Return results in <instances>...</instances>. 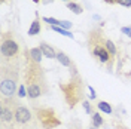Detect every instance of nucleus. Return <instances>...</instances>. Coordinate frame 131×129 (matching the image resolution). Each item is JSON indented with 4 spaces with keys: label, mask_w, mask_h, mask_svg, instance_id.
Instances as JSON below:
<instances>
[{
    "label": "nucleus",
    "mask_w": 131,
    "mask_h": 129,
    "mask_svg": "<svg viewBox=\"0 0 131 129\" xmlns=\"http://www.w3.org/2000/svg\"><path fill=\"white\" fill-rule=\"evenodd\" d=\"M118 5L125 6V8H131V0H119V3H118Z\"/></svg>",
    "instance_id": "6ab92c4d"
},
{
    "label": "nucleus",
    "mask_w": 131,
    "mask_h": 129,
    "mask_svg": "<svg viewBox=\"0 0 131 129\" xmlns=\"http://www.w3.org/2000/svg\"><path fill=\"white\" fill-rule=\"evenodd\" d=\"M34 116H36L37 122L40 123V126L43 129H55L58 126H61V119L55 113L54 108H49V107H36L34 108Z\"/></svg>",
    "instance_id": "39448f33"
},
{
    "label": "nucleus",
    "mask_w": 131,
    "mask_h": 129,
    "mask_svg": "<svg viewBox=\"0 0 131 129\" xmlns=\"http://www.w3.org/2000/svg\"><path fill=\"white\" fill-rule=\"evenodd\" d=\"M19 80V61H9V64L2 62V79H0V92L2 97H12L16 91Z\"/></svg>",
    "instance_id": "f03ea898"
},
{
    "label": "nucleus",
    "mask_w": 131,
    "mask_h": 129,
    "mask_svg": "<svg viewBox=\"0 0 131 129\" xmlns=\"http://www.w3.org/2000/svg\"><path fill=\"white\" fill-rule=\"evenodd\" d=\"M92 126H95V128H100L101 125H103V117H101V114L100 113H92Z\"/></svg>",
    "instance_id": "4468645a"
},
{
    "label": "nucleus",
    "mask_w": 131,
    "mask_h": 129,
    "mask_svg": "<svg viewBox=\"0 0 131 129\" xmlns=\"http://www.w3.org/2000/svg\"><path fill=\"white\" fill-rule=\"evenodd\" d=\"M116 129H128V128H127V126H124V125H118Z\"/></svg>",
    "instance_id": "393cba45"
},
{
    "label": "nucleus",
    "mask_w": 131,
    "mask_h": 129,
    "mask_svg": "<svg viewBox=\"0 0 131 129\" xmlns=\"http://www.w3.org/2000/svg\"><path fill=\"white\" fill-rule=\"evenodd\" d=\"M33 2H34V3H39V2H40V0H33Z\"/></svg>",
    "instance_id": "a878e982"
},
{
    "label": "nucleus",
    "mask_w": 131,
    "mask_h": 129,
    "mask_svg": "<svg viewBox=\"0 0 131 129\" xmlns=\"http://www.w3.org/2000/svg\"><path fill=\"white\" fill-rule=\"evenodd\" d=\"M40 50L42 54L45 55L46 58H51V59H57V52L54 50V48L51 46V45H48L46 42H40Z\"/></svg>",
    "instance_id": "6e6552de"
},
{
    "label": "nucleus",
    "mask_w": 131,
    "mask_h": 129,
    "mask_svg": "<svg viewBox=\"0 0 131 129\" xmlns=\"http://www.w3.org/2000/svg\"><path fill=\"white\" fill-rule=\"evenodd\" d=\"M39 33H40V19H39V16H36L34 21L31 22V25H30V28H28V34L30 36H36Z\"/></svg>",
    "instance_id": "1a4fd4ad"
},
{
    "label": "nucleus",
    "mask_w": 131,
    "mask_h": 129,
    "mask_svg": "<svg viewBox=\"0 0 131 129\" xmlns=\"http://www.w3.org/2000/svg\"><path fill=\"white\" fill-rule=\"evenodd\" d=\"M88 49H90L91 55L97 57L100 62H104L109 67L113 62V57L109 54L106 48V39L103 37L101 30H92L88 36Z\"/></svg>",
    "instance_id": "20e7f679"
},
{
    "label": "nucleus",
    "mask_w": 131,
    "mask_h": 129,
    "mask_svg": "<svg viewBox=\"0 0 131 129\" xmlns=\"http://www.w3.org/2000/svg\"><path fill=\"white\" fill-rule=\"evenodd\" d=\"M67 8L70 9L73 14H76V15H79V14L83 12V9H82L81 5H78V3H74V2H69V3H67Z\"/></svg>",
    "instance_id": "f8f14e48"
},
{
    "label": "nucleus",
    "mask_w": 131,
    "mask_h": 129,
    "mask_svg": "<svg viewBox=\"0 0 131 129\" xmlns=\"http://www.w3.org/2000/svg\"><path fill=\"white\" fill-rule=\"evenodd\" d=\"M60 27H63L64 30H69V28L72 27V22H69V21H61V24H60Z\"/></svg>",
    "instance_id": "aec40b11"
},
{
    "label": "nucleus",
    "mask_w": 131,
    "mask_h": 129,
    "mask_svg": "<svg viewBox=\"0 0 131 129\" xmlns=\"http://www.w3.org/2000/svg\"><path fill=\"white\" fill-rule=\"evenodd\" d=\"M60 89L63 92L66 104L70 108H74L85 98V83L82 80V77L78 74L72 76L67 83H60Z\"/></svg>",
    "instance_id": "7ed1b4c3"
},
{
    "label": "nucleus",
    "mask_w": 131,
    "mask_h": 129,
    "mask_svg": "<svg viewBox=\"0 0 131 129\" xmlns=\"http://www.w3.org/2000/svg\"><path fill=\"white\" fill-rule=\"evenodd\" d=\"M3 61H15L19 55V43L15 40L14 33L8 31L2 34V46H0Z\"/></svg>",
    "instance_id": "423d86ee"
},
{
    "label": "nucleus",
    "mask_w": 131,
    "mask_h": 129,
    "mask_svg": "<svg viewBox=\"0 0 131 129\" xmlns=\"http://www.w3.org/2000/svg\"><path fill=\"white\" fill-rule=\"evenodd\" d=\"M27 95V88H25V85H21L19 88H18V97L19 98H23Z\"/></svg>",
    "instance_id": "a211bd4d"
},
{
    "label": "nucleus",
    "mask_w": 131,
    "mask_h": 129,
    "mask_svg": "<svg viewBox=\"0 0 131 129\" xmlns=\"http://www.w3.org/2000/svg\"><path fill=\"white\" fill-rule=\"evenodd\" d=\"M43 22H48V24L51 25H60L61 24V21H58V19H54V18H43Z\"/></svg>",
    "instance_id": "f3484780"
},
{
    "label": "nucleus",
    "mask_w": 131,
    "mask_h": 129,
    "mask_svg": "<svg viewBox=\"0 0 131 129\" xmlns=\"http://www.w3.org/2000/svg\"><path fill=\"white\" fill-rule=\"evenodd\" d=\"M28 55H30V58H31V59H34L36 62H40L42 57H43V54H42L40 48H33V49H30Z\"/></svg>",
    "instance_id": "9b49d317"
},
{
    "label": "nucleus",
    "mask_w": 131,
    "mask_h": 129,
    "mask_svg": "<svg viewBox=\"0 0 131 129\" xmlns=\"http://www.w3.org/2000/svg\"><path fill=\"white\" fill-rule=\"evenodd\" d=\"M15 123L23 126V128H28V129H36V120L33 117L31 111L24 107V105H16L15 108Z\"/></svg>",
    "instance_id": "0eeeda50"
},
{
    "label": "nucleus",
    "mask_w": 131,
    "mask_h": 129,
    "mask_svg": "<svg viewBox=\"0 0 131 129\" xmlns=\"http://www.w3.org/2000/svg\"><path fill=\"white\" fill-rule=\"evenodd\" d=\"M88 89H90V92H91V94H90V97L92 98V99H94V98L97 97V94H95V91H94V89L91 88V86H88Z\"/></svg>",
    "instance_id": "5701e85b"
},
{
    "label": "nucleus",
    "mask_w": 131,
    "mask_h": 129,
    "mask_svg": "<svg viewBox=\"0 0 131 129\" xmlns=\"http://www.w3.org/2000/svg\"><path fill=\"white\" fill-rule=\"evenodd\" d=\"M0 2H2V3H6V2H8V0H0Z\"/></svg>",
    "instance_id": "bb28decb"
},
{
    "label": "nucleus",
    "mask_w": 131,
    "mask_h": 129,
    "mask_svg": "<svg viewBox=\"0 0 131 129\" xmlns=\"http://www.w3.org/2000/svg\"><path fill=\"white\" fill-rule=\"evenodd\" d=\"M121 31H122L124 34H127L128 37H131V28H130V27H122V28H121Z\"/></svg>",
    "instance_id": "412c9836"
},
{
    "label": "nucleus",
    "mask_w": 131,
    "mask_h": 129,
    "mask_svg": "<svg viewBox=\"0 0 131 129\" xmlns=\"http://www.w3.org/2000/svg\"><path fill=\"white\" fill-rule=\"evenodd\" d=\"M57 59H58V62H61V64L64 65V67H73V62H72V59L67 57L64 52H58V54H57Z\"/></svg>",
    "instance_id": "9d476101"
},
{
    "label": "nucleus",
    "mask_w": 131,
    "mask_h": 129,
    "mask_svg": "<svg viewBox=\"0 0 131 129\" xmlns=\"http://www.w3.org/2000/svg\"><path fill=\"white\" fill-rule=\"evenodd\" d=\"M24 85L27 88V97L34 99L40 95L48 92V83H46V76L45 70L42 68L40 62H36L34 59L27 55L24 64Z\"/></svg>",
    "instance_id": "f257e3e1"
},
{
    "label": "nucleus",
    "mask_w": 131,
    "mask_h": 129,
    "mask_svg": "<svg viewBox=\"0 0 131 129\" xmlns=\"http://www.w3.org/2000/svg\"><path fill=\"white\" fill-rule=\"evenodd\" d=\"M90 129H97V128H95V126H91V128Z\"/></svg>",
    "instance_id": "cd10ccee"
},
{
    "label": "nucleus",
    "mask_w": 131,
    "mask_h": 129,
    "mask_svg": "<svg viewBox=\"0 0 131 129\" xmlns=\"http://www.w3.org/2000/svg\"><path fill=\"white\" fill-rule=\"evenodd\" d=\"M63 2H67V3H69V0H63Z\"/></svg>",
    "instance_id": "c85d7f7f"
},
{
    "label": "nucleus",
    "mask_w": 131,
    "mask_h": 129,
    "mask_svg": "<svg viewBox=\"0 0 131 129\" xmlns=\"http://www.w3.org/2000/svg\"><path fill=\"white\" fill-rule=\"evenodd\" d=\"M83 108H85L86 113H91V104L88 102V101H83Z\"/></svg>",
    "instance_id": "4be33fe9"
},
{
    "label": "nucleus",
    "mask_w": 131,
    "mask_h": 129,
    "mask_svg": "<svg viewBox=\"0 0 131 129\" xmlns=\"http://www.w3.org/2000/svg\"><path fill=\"white\" fill-rule=\"evenodd\" d=\"M51 28H52L54 31H57V33H60V34L66 36V37H70V39H73V37H74V36L69 31V30H64V28H63V27H60V25H52Z\"/></svg>",
    "instance_id": "ddd939ff"
},
{
    "label": "nucleus",
    "mask_w": 131,
    "mask_h": 129,
    "mask_svg": "<svg viewBox=\"0 0 131 129\" xmlns=\"http://www.w3.org/2000/svg\"><path fill=\"white\" fill-rule=\"evenodd\" d=\"M106 48H107L109 54H110L112 57H115V55H116V48H115V45H113V42H112V40H109V39L106 40Z\"/></svg>",
    "instance_id": "dca6fc26"
},
{
    "label": "nucleus",
    "mask_w": 131,
    "mask_h": 129,
    "mask_svg": "<svg viewBox=\"0 0 131 129\" xmlns=\"http://www.w3.org/2000/svg\"><path fill=\"white\" fill-rule=\"evenodd\" d=\"M104 3H109V5H115V3H119V0H104Z\"/></svg>",
    "instance_id": "b1692460"
},
{
    "label": "nucleus",
    "mask_w": 131,
    "mask_h": 129,
    "mask_svg": "<svg viewBox=\"0 0 131 129\" xmlns=\"http://www.w3.org/2000/svg\"><path fill=\"white\" fill-rule=\"evenodd\" d=\"M97 107L101 110V111H104V113H107V114L112 113V107H110V104H109V102H106V101H100Z\"/></svg>",
    "instance_id": "2eb2a0df"
}]
</instances>
